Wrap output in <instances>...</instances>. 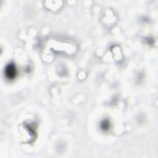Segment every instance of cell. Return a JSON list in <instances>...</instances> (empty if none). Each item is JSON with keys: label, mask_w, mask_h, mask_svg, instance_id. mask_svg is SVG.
<instances>
[{"label": "cell", "mask_w": 158, "mask_h": 158, "mask_svg": "<svg viewBox=\"0 0 158 158\" xmlns=\"http://www.w3.org/2000/svg\"><path fill=\"white\" fill-rule=\"evenodd\" d=\"M5 74L8 79L13 80L17 75V70H16L15 66L13 64H9L5 69Z\"/></svg>", "instance_id": "obj_1"}, {"label": "cell", "mask_w": 158, "mask_h": 158, "mask_svg": "<svg viewBox=\"0 0 158 158\" xmlns=\"http://www.w3.org/2000/svg\"><path fill=\"white\" fill-rule=\"evenodd\" d=\"M109 127H110V123H109L108 121L105 120V121H103L101 124V128L103 130H107Z\"/></svg>", "instance_id": "obj_2"}]
</instances>
